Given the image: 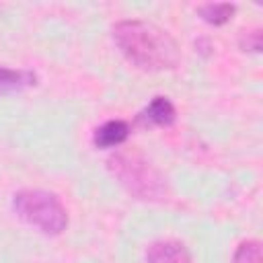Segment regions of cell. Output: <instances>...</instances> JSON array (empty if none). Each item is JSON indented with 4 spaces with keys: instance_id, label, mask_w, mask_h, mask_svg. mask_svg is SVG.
Here are the masks:
<instances>
[{
    "instance_id": "6da1fadb",
    "label": "cell",
    "mask_w": 263,
    "mask_h": 263,
    "mask_svg": "<svg viewBox=\"0 0 263 263\" xmlns=\"http://www.w3.org/2000/svg\"><path fill=\"white\" fill-rule=\"evenodd\" d=\"M111 37L127 62L148 72L173 70L181 60V49L173 35L150 21H119L113 25Z\"/></svg>"
},
{
    "instance_id": "7a4b0ae2",
    "label": "cell",
    "mask_w": 263,
    "mask_h": 263,
    "mask_svg": "<svg viewBox=\"0 0 263 263\" xmlns=\"http://www.w3.org/2000/svg\"><path fill=\"white\" fill-rule=\"evenodd\" d=\"M107 168L138 199L158 201L168 193L166 177L140 154L117 152L107 158Z\"/></svg>"
},
{
    "instance_id": "3957f363",
    "label": "cell",
    "mask_w": 263,
    "mask_h": 263,
    "mask_svg": "<svg viewBox=\"0 0 263 263\" xmlns=\"http://www.w3.org/2000/svg\"><path fill=\"white\" fill-rule=\"evenodd\" d=\"M14 214L47 236H58L68 226V212L60 197L45 189H23L12 195Z\"/></svg>"
},
{
    "instance_id": "277c9868",
    "label": "cell",
    "mask_w": 263,
    "mask_h": 263,
    "mask_svg": "<svg viewBox=\"0 0 263 263\" xmlns=\"http://www.w3.org/2000/svg\"><path fill=\"white\" fill-rule=\"evenodd\" d=\"M148 263H191V255L187 247L179 240H156L146 251Z\"/></svg>"
},
{
    "instance_id": "5b68a950",
    "label": "cell",
    "mask_w": 263,
    "mask_h": 263,
    "mask_svg": "<svg viewBox=\"0 0 263 263\" xmlns=\"http://www.w3.org/2000/svg\"><path fill=\"white\" fill-rule=\"evenodd\" d=\"M129 136V123L123 119H109L99 125L92 134V142L97 148H115L123 144Z\"/></svg>"
},
{
    "instance_id": "8992f818",
    "label": "cell",
    "mask_w": 263,
    "mask_h": 263,
    "mask_svg": "<svg viewBox=\"0 0 263 263\" xmlns=\"http://www.w3.org/2000/svg\"><path fill=\"white\" fill-rule=\"evenodd\" d=\"M37 84V76L31 70L23 68H8L0 66V97L10 95V92H21L29 86Z\"/></svg>"
},
{
    "instance_id": "52a82bcc",
    "label": "cell",
    "mask_w": 263,
    "mask_h": 263,
    "mask_svg": "<svg viewBox=\"0 0 263 263\" xmlns=\"http://www.w3.org/2000/svg\"><path fill=\"white\" fill-rule=\"evenodd\" d=\"M177 117V111L173 107V103L166 99V97H154L146 109L140 113V121L142 123H150V125H160V127H166L175 121Z\"/></svg>"
},
{
    "instance_id": "ba28073f",
    "label": "cell",
    "mask_w": 263,
    "mask_h": 263,
    "mask_svg": "<svg viewBox=\"0 0 263 263\" xmlns=\"http://www.w3.org/2000/svg\"><path fill=\"white\" fill-rule=\"evenodd\" d=\"M236 6L234 4H228V2H210V4H203L197 8L199 16L210 23V25H224L232 18Z\"/></svg>"
},
{
    "instance_id": "9c48e42d",
    "label": "cell",
    "mask_w": 263,
    "mask_h": 263,
    "mask_svg": "<svg viewBox=\"0 0 263 263\" xmlns=\"http://www.w3.org/2000/svg\"><path fill=\"white\" fill-rule=\"evenodd\" d=\"M234 263H261V242L245 240L234 251Z\"/></svg>"
},
{
    "instance_id": "30bf717a",
    "label": "cell",
    "mask_w": 263,
    "mask_h": 263,
    "mask_svg": "<svg viewBox=\"0 0 263 263\" xmlns=\"http://www.w3.org/2000/svg\"><path fill=\"white\" fill-rule=\"evenodd\" d=\"M240 47L242 51H261V31L253 29V31H245V35L240 37Z\"/></svg>"
}]
</instances>
